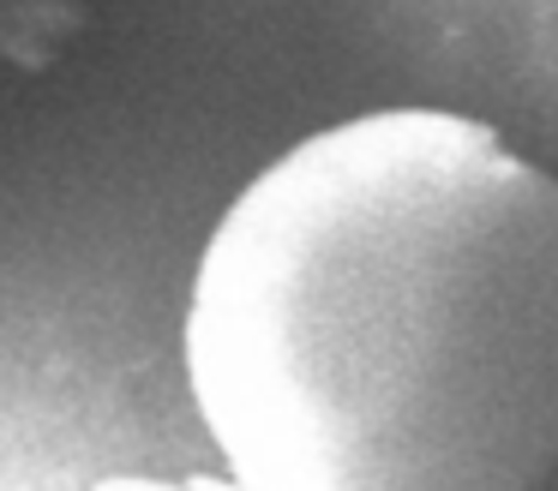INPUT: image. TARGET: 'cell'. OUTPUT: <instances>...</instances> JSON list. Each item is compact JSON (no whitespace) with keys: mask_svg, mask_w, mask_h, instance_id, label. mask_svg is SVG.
<instances>
[{"mask_svg":"<svg viewBox=\"0 0 558 491\" xmlns=\"http://www.w3.org/2000/svg\"><path fill=\"white\" fill-rule=\"evenodd\" d=\"M181 378L234 491L546 486L558 180L433 102L301 132L198 240Z\"/></svg>","mask_w":558,"mask_h":491,"instance_id":"cell-1","label":"cell"},{"mask_svg":"<svg viewBox=\"0 0 558 491\" xmlns=\"http://www.w3.org/2000/svg\"><path fill=\"white\" fill-rule=\"evenodd\" d=\"M85 24V0H0V108L66 54Z\"/></svg>","mask_w":558,"mask_h":491,"instance_id":"cell-2","label":"cell"}]
</instances>
